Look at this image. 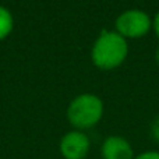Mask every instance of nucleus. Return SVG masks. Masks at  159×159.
Masks as SVG:
<instances>
[{"mask_svg": "<svg viewBox=\"0 0 159 159\" xmlns=\"http://www.w3.org/2000/svg\"><path fill=\"white\" fill-rule=\"evenodd\" d=\"M129 50V42L126 38H123L115 30H103L92 43L91 60L96 69L110 71L124 64Z\"/></svg>", "mask_w": 159, "mask_h": 159, "instance_id": "1", "label": "nucleus"}, {"mask_svg": "<svg viewBox=\"0 0 159 159\" xmlns=\"http://www.w3.org/2000/svg\"><path fill=\"white\" fill-rule=\"evenodd\" d=\"M105 113V105L101 96L91 92L80 93L69 103L66 116L74 130L87 131L101 123Z\"/></svg>", "mask_w": 159, "mask_h": 159, "instance_id": "2", "label": "nucleus"}, {"mask_svg": "<svg viewBox=\"0 0 159 159\" xmlns=\"http://www.w3.org/2000/svg\"><path fill=\"white\" fill-rule=\"evenodd\" d=\"M115 31L123 38L138 39L152 31V17L141 8H129L117 16Z\"/></svg>", "mask_w": 159, "mask_h": 159, "instance_id": "3", "label": "nucleus"}, {"mask_svg": "<svg viewBox=\"0 0 159 159\" xmlns=\"http://www.w3.org/2000/svg\"><path fill=\"white\" fill-rule=\"evenodd\" d=\"M91 151V138L85 131H67L59 143V152L63 159H85Z\"/></svg>", "mask_w": 159, "mask_h": 159, "instance_id": "4", "label": "nucleus"}, {"mask_svg": "<svg viewBox=\"0 0 159 159\" xmlns=\"http://www.w3.org/2000/svg\"><path fill=\"white\" fill-rule=\"evenodd\" d=\"M102 159H134L135 154L133 145L121 135H109L101 145Z\"/></svg>", "mask_w": 159, "mask_h": 159, "instance_id": "5", "label": "nucleus"}, {"mask_svg": "<svg viewBox=\"0 0 159 159\" xmlns=\"http://www.w3.org/2000/svg\"><path fill=\"white\" fill-rule=\"evenodd\" d=\"M14 30V17L7 7L0 4V42L11 35Z\"/></svg>", "mask_w": 159, "mask_h": 159, "instance_id": "6", "label": "nucleus"}, {"mask_svg": "<svg viewBox=\"0 0 159 159\" xmlns=\"http://www.w3.org/2000/svg\"><path fill=\"white\" fill-rule=\"evenodd\" d=\"M134 159H159V151H144L135 155Z\"/></svg>", "mask_w": 159, "mask_h": 159, "instance_id": "7", "label": "nucleus"}, {"mask_svg": "<svg viewBox=\"0 0 159 159\" xmlns=\"http://www.w3.org/2000/svg\"><path fill=\"white\" fill-rule=\"evenodd\" d=\"M151 137L157 144H159V116L152 121L151 126Z\"/></svg>", "mask_w": 159, "mask_h": 159, "instance_id": "8", "label": "nucleus"}, {"mask_svg": "<svg viewBox=\"0 0 159 159\" xmlns=\"http://www.w3.org/2000/svg\"><path fill=\"white\" fill-rule=\"evenodd\" d=\"M152 31H154L155 36L159 39V11L152 17Z\"/></svg>", "mask_w": 159, "mask_h": 159, "instance_id": "9", "label": "nucleus"}, {"mask_svg": "<svg viewBox=\"0 0 159 159\" xmlns=\"http://www.w3.org/2000/svg\"><path fill=\"white\" fill-rule=\"evenodd\" d=\"M154 59H155V63H157V66L159 67V46L157 48V50H155V55H154Z\"/></svg>", "mask_w": 159, "mask_h": 159, "instance_id": "10", "label": "nucleus"}]
</instances>
